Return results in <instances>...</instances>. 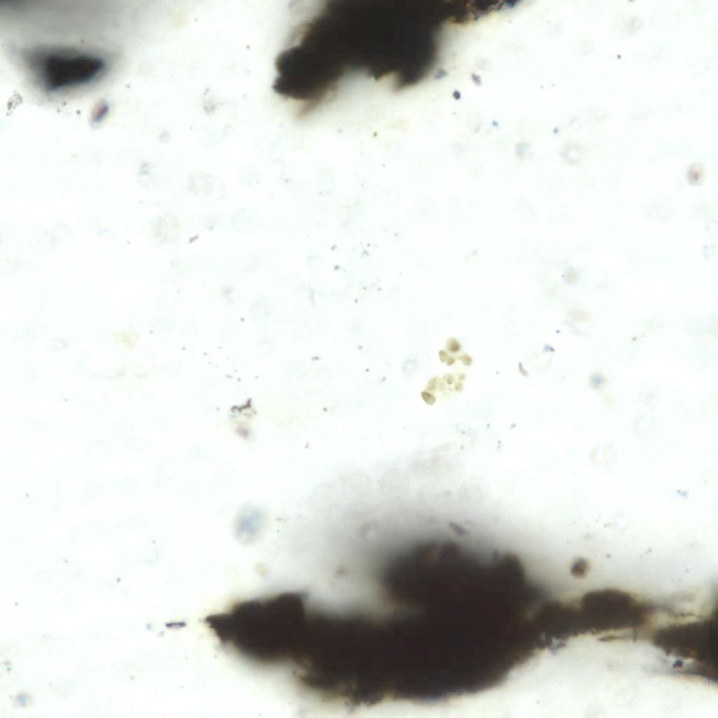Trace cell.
<instances>
[{"mask_svg":"<svg viewBox=\"0 0 718 718\" xmlns=\"http://www.w3.org/2000/svg\"><path fill=\"white\" fill-rule=\"evenodd\" d=\"M436 18L425 0L323 1L290 33L282 51L285 75L321 107L356 76L409 89L433 69Z\"/></svg>","mask_w":718,"mask_h":718,"instance_id":"6da1fadb","label":"cell"},{"mask_svg":"<svg viewBox=\"0 0 718 718\" xmlns=\"http://www.w3.org/2000/svg\"><path fill=\"white\" fill-rule=\"evenodd\" d=\"M308 621L307 595L295 590L237 602L204 621L220 644L244 661L257 667L292 668Z\"/></svg>","mask_w":718,"mask_h":718,"instance_id":"7a4b0ae2","label":"cell"},{"mask_svg":"<svg viewBox=\"0 0 718 718\" xmlns=\"http://www.w3.org/2000/svg\"><path fill=\"white\" fill-rule=\"evenodd\" d=\"M34 70L39 84L56 92L90 83L104 68L98 57L72 52H53L36 55Z\"/></svg>","mask_w":718,"mask_h":718,"instance_id":"3957f363","label":"cell"},{"mask_svg":"<svg viewBox=\"0 0 718 718\" xmlns=\"http://www.w3.org/2000/svg\"><path fill=\"white\" fill-rule=\"evenodd\" d=\"M586 567H587V565H586V564L584 562H583V561L578 562L576 563V565L574 567V569H573L574 573L576 574L577 576H579L580 574H583L585 572V571L586 569Z\"/></svg>","mask_w":718,"mask_h":718,"instance_id":"277c9868","label":"cell"}]
</instances>
